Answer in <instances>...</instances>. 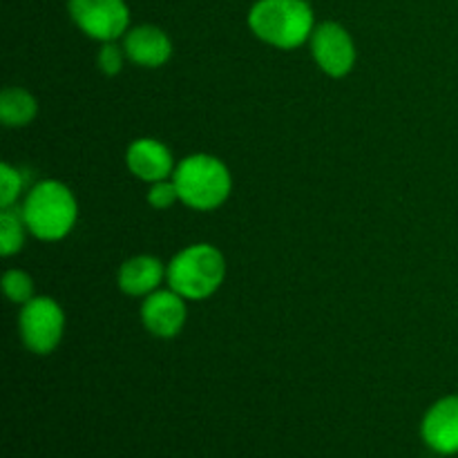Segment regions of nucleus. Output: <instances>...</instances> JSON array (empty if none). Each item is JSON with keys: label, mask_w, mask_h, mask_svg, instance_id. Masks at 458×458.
I'll return each mask as SVG.
<instances>
[{"label": "nucleus", "mask_w": 458, "mask_h": 458, "mask_svg": "<svg viewBox=\"0 0 458 458\" xmlns=\"http://www.w3.org/2000/svg\"><path fill=\"white\" fill-rule=\"evenodd\" d=\"M423 441L438 454L458 452V396H445L429 407L423 419Z\"/></svg>", "instance_id": "obj_11"}, {"label": "nucleus", "mask_w": 458, "mask_h": 458, "mask_svg": "<svg viewBox=\"0 0 458 458\" xmlns=\"http://www.w3.org/2000/svg\"><path fill=\"white\" fill-rule=\"evenodd\" d=\"M311 54L316 65L331 79H344L353 70L358 58L352 34L334 21L316 25L311 34Z\"/></svg>", "instance_id": "obj_7"}, {"label": "nucleus", "mask_w": 458, "mask_h": 458, "mask_svg": "<svg viewBox=\"0 0 458 458\" xmlns=\"http://www.w3.org/2000/svg\"><path fill=\"white\" fill-rule=\"evenodd\" d=\"M25 191V177L12 164H0V208H12L18 204Z\"/></svg>", "instance_id": "obj_16"}, {"label": "nucleus", "mask_w": 458, "mask_h": 458, "mask_svg": "<svg viewBox=\"0 0 458 458\" xmlns=\"http://www.w3.org/2000/svg\"><path fill=\"white\" fill-rule=\"evenodd\" d=\"M165 268L168 267H164L161 259L155 258V255H137V258H130L121 264L116 284L125 295L148 298L164 282Z\"/></svg>", "instance_id": "obj_12"}, {"label": "nucleus", "mask_w": 458, "mask_h": 458, "mask_svg": "<svg viewBox=\"0 0 458 458\" xmlns=\"http://www.w3.org/2000/svg\"><path fill=\"white\" fill-rule=\"evenodd\" d=\"M22 344L36 356H49L56 352L65 334V313L61 304L49 295H34L27 304H22L18 318Z\"/></svg>", "instance_id": "obj_5"}, {"label": "nucleus", "mask_w": 458, "mask_h": 458, "mask_svg": "<svg viewBox=\"0 0 458 458\" xmlns=\"http://www.w3.org/2000/svg\"><path fill=\"white\" fill-rule=\"evenodd\" d=\"M125 164H128V170L134 177L148 183L173 179L174 168H177L168 146L150 137L137 139V141L130 143L128 152H125Z\"/></svg>", "instance_id": "obj_9"}, {"label": "nucleus", "mask_w": 458, "mask_h": 458, "mask_svg": "<svg viewBox=\"0 0 458 458\" xmlns=\"http://www.w3.org/2000/svg\"><path fill=\"white\" fill-rule=\"evenodd\" d=\"M30 235L40 242H61L74 231L79 219V204L63 182L45 179L30 188L21 206Z\"/></svg>", "instance_id": "obj_1"}, {"label": "nucleus", "mask_w": 458, "mask_h": 458, "mask_svg": "<svg viewBox=\"0 0 458 458\" xmlns=\"http://www.w3.org/2000/svg\"><path fill=\"white\" fill-rule=\"evenodd\" d=\"M125 56L139 67H155L165 65L173 56V40L161 27L157 25H139L128 30L123 36Z\"/></svg>", "instance_id": "obj_10"}, {"label": "nucleus", "mask_w": 458, "mask_h": 458, "mask_svg": "<svg viewBox=\"0 0 458 458\" xmlns=\"http://www.w3.org/2000/svg\"><path fill=\"white\" fill-rule=\"evenodd\" d=\"M27 224L22 219L21 208H3L0 210V253L3 258H12V255L21 253L25 246Z\"/></svg>", "instance_id": "obj_14"}, {"label": "nucleus", "mask_w": 458, "mask_h": 458, "mask_svg": "<svg viewBox=\"0 0 458 458\" xmlns=\"http://www.w3.org/2000/svg\"><path fill=\"white\" fill-rule=\"evenodd\" d=\"M38 114V101L34 94L18 85H9L0 94V121L7 128H25Z\"/></svg>", "instance_id": "obj_13"}, {"label": "nucleus", "mask_w": 458, "mask_h": 458, "mask_svg": "<svg viewBox=\"0 0 458 458\" xmlns=\"http://www.w3.org/2000/svg\"><path fill=\"white\" fill-rule=\"evenodd\" d=\"M226 277V259L213 244H191L179 250L165 268V280L186 300L210 298Z\"/></svg>", "instance_id": "obj_4"}, {"label": "nucleus", "mask_w": 458, "mask_h": 458, "mask_svg": "<svg viewBox=\"0 0 458 458\" xmlns=\"http://www.w3.org/2000/svg\"><path fill=\"white\" fill-rule=\"evenodd\" d=\"M249 27L262 43L277 49H298L316 30L307 0H258L249 12Z\"/></svg>", "instance_id": "obj_2"}, {"label": "nucleus", "mask_w": 458, "mask_h": 458, "mask_svg": "<svg viewBox=\"0 0 458 458\" xmlns=\"http://www.w3.org/2000/svg\"><path fill=\"white\" fill-rule=\"evenodd\" d=\"M125 58H128L125 56V49L119 47L114 40H112V43H103V47L98 49V56H97L98 70H101L106 76L121 74Z\"/></svg>", "instance_id": "obj_18"}, {"label": "nucleus", "mask_w": 458, "mask_h": 458, "mask_svg": "<svg viewBox=\"0 0 458 458\" xmlns=\"http://www.w3.org/2000/svg\"><path fill=\"white\" fill-rule=\"evenodd\" d=\"M3 289L9 302L21 304V307L34 298V280H31L30 273L21 271V268H9V271L4 273Z\"/></svg>", "instance_id": "obj_15"}, {"label": "nucleus", "mask_w": 458, "mask_h": 458, "mask_svg": "<svg viewBox=\"0 0 458 458\" xmlns=\"http://www.w3.org/2000/svg\"><path fill=\"white\" fill-rule=\"evenodd\" d=\"M67 12L85 36L101 43L128 34L130 7L125 0H67Z\"/></svg>", "instance_id": "obj_6"}, {"label": "nucleus", "mask_w": 458, "mask_h": 458, "mask_svg": "<svg viewBox=\"0 0 458 458\" xmlns=\"http://www.w3.org/2000/svg\"><path fill=\"white\" fill-rule=\"evenodd\" d=\"M173 182L179 199L192 210H215L228 201L233 192V174L228 165L215 155L197 152L179 161Z\"/></svg>", "instance_id": "obj_3"}, {"label": "nucleus", "mask_w": 458, "mask_h": 458, "mask_svg": "<svg viewBox=\"0 0 458 458\" xmlns=\"http://www.w3.org/2000/svg\"><path fill=\"white\" fill-rule=\"evenodd\" d=\"M179 199V191L174 186L173 179H164V182L152 183L150 191H148V204L155 210H168L173 208Z\"/></svg>", "instance_id": "obj_17"}, {"label": "nucleus", "mask_w": 458, "mask_h": 458, "mask_svg": "<svg viewBox=\"0 0 458 458\" xmlns=\"http://www.w3.org/2000/svg\"><path fill=\"white\" fill-rule=\"evenodd\" d=\"M186 298L173 289H157L141 304V322L155 338H177L186 325Z\"/></svg>", "instance_id": "obj_8"}]
</instances>
